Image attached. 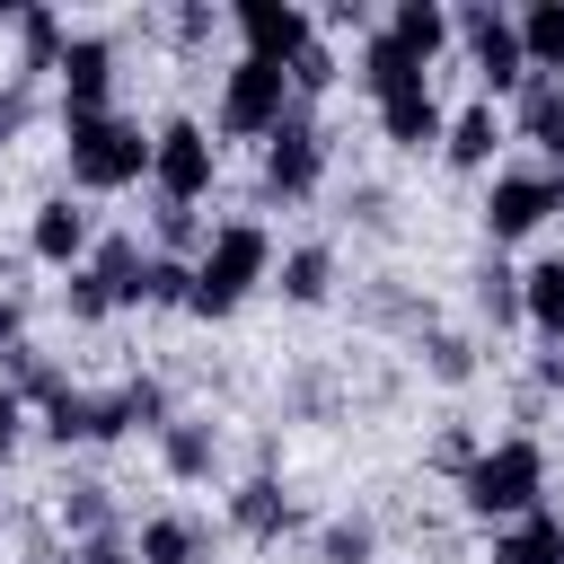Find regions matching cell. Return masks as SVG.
<instances>
[{
    "label": "cell",
    "mask_w": 564,
    "mask_h": 564,
    "mask_svg": "<svg viewBox=\"0 0 564 564\" xmlns=\"http://www.w3.org/2000/svg\"><path fill=\"white\" fill-rule=\"evenodd\" d=\"M167 432V397H159V379H123L115 397H79V388H62L53 405H44V432L53 441H115V432Z\"/></svg>",
    "instance_id": "1"
},
{
    "label": "cell",
    "mask_w": 564,
    "mask_h": 564,
    "mask_svg": "<svg viewBox=\"0 0 564 564\" xmlns=\"http://www.w3.org/2000/svg\"><path fill=\"white\" fill-rule=\"evenodd\" d=\"M458 494H467L476 520H529L538 494H546V449L538 441H494V449H476V467L458 476Z\"/></svg>",
    "instance_id": "2"
},
{
    "label": "cell",
    "mask_w": 564,
    "mask_h": 564,
    "mask_svg": "<svg viewBox=\"0 0 564 564\" xmlns=\"http://www.w3.org/2000/svg\"><path fill=\"white\" fill-rule=\"evenodd\" d=\"M141 176H150V141H141V123H123V115H88V123H70V185L115 194V185H141Z\"/></svg>",
    "instance_id": "3"
},
{
    "label": "cell",
    "mask_w": 564,
    "mask_h": 564,
    "mask_svg": "<svg viewBox=\"0 0 564 564\" xmlns=\"http://www.w3.org/2000/svg\"><path fill=\"white\" fill-rule=\"evenodd\" d=\"M264 229L256 220H229V229H212V247H203V264H194V317H229L247 291H256V273H264Z\"/></svg>",
    "instance_id": "4"
},
{
    "label": "cell",
    "mask_w": 564,
    "mask_h": 564,
    "mask_svg": "<svg viewBox=\"0 0 564 564\" xmlns=\"http://www.w3.org/2000/svg\"><path fill=\"white\" fill-rule=\"evenodd\" d=\"M282 115H291V70L247 53V62L229 70V88H220V132H238V141H256V132H264V141H273V123H282Z\"/></svg>",
    "instance_id": "5"
},
{
    "label": "cell",
    "mask_w": 564,
    "mask_h": 564,
    "mask_svg": "<svg viewBox=\"0 0 564 564\" xmlns=\"http://www.w3.org/2000/svg\"><path fill=\"white\" fill-rule=\"evenodd\" d=\"M212 167H220V150H212V132H203V123H185V115H176V123H159V132H150V176H159V194H167V203H185V212H194V203L212 194Z\"/></svg>",
    "instance_id": "6"
},
{
    "label": "cell",
    "mask_w": 564,
    "mask_h": 564,
    "mask_svg": "<svg viewBox=\"0 0 564 564\" xmlns=\"http://www.w3.org/2000/svg\"><path fill=\"white\" fill-rule=\"evenodd\" d=\"M53 70H62V123L106 115V88H115V44H106V35H70Z\"/></svg>",
    "instance_id": "7"
},
{
    "label": "cell",
    "mask_w": 564,
    "mask_h": 564,
    "mask_svg": "<svg viewBox=\"0 0 564 564\" xmlns=\"http://www.w3.org/2000/svg\"><path fill=\"white\" fill-rule=\"evenodd\" d=\"M546 212H564V167H555V176H494V194H485L494 247H502V238H529Z\"/></svg>",
    "instance_id": "8"
},
{
    "label": "cell",
    "mask_w": 564,
    "mask_h": 564,
    "mask_svg": "<svg viewBox=\"0 0 564 564\" xmlns=\"http://www.w3.org/2000/svg\"><path fill=\"white\" fill-rule=\"evenodd\" d=\"M238 35H247V53H256V62H282V70L317 44L308 9H291V0H238Z\"/></svg>",
    "instance_id": "9"
},
{
    "label": "cell",
    "mask_w": 564,
    "mask_h": 564,
    "mask_svg": "<svg viewBox=\"0 0 564 564\" xmlns=\"http://www.w3.org/2000/svg\"><path fill=\"white\" fill-rule=\"evenodd\" d=\"M458 35H467V53H476V70H485V88H529V53H520V18H502V9H467V18H458Z\"/></svg>",
    "instance_id": "10"
},
{
    "label": "cell",
    "mask_w": 564,
    "mask_h": 564,
    "mask_svg": "<svg viewBox=\"0 0 564 564\" xmlns=\"http://www.w3.org/2000/svg\"><path fill=\"white\" fill-rule=\"evenodd\" d=\"M317 167H326V141H317V123L291 106V115L273 123V141H264V185H273V194H308Z\"/></svg>",
    "instance_id": "11"
},
{
    "label": "cell",
    "mask_w": 564,
    "mask_h": 564,
    "mask_svg": "<svg viewBox=\"0 0 564 564\" xmlns=\"http://www.w3.org/2000/svg\"><path fill=\"white\" fill-rule=\"evenodd\" d=\"M379 132H388L397 150H423V141H449V115H441V97H432V79H397V88L379 97Z\"/></svg>",
    "instance_id": "12"
},
{
    "label": "cell",
    "mask_w": 564,
    "mask_h": 564,
    "mask_svg": "<svg viewBox=\"0 0 564 564\" xmlns=\"http://www.w3.org/2000/svg\"><path fill=\"white\" fill-rule=\"evenodd\" d=\"M449 35H458V18H449L441 0H397V18H388V44H397L405 62H423V70H432V53H441Z\"/></svg>",
    "instance_id": "13"
},
{
    "label": "cell",
    "mask_w": 564,
    "mask_h": 564,
    "mask_svg": "<svg viewBox=\"0 0 564 564\" xmlns=\"http://www.w3.org/2000/svg\"><path fill=\"white\" fill-rule=\"evenodd\" d=\"M26 247H35L44 264H70V273H79V256H88V212L44 203V212H35V229H26Z\"/></svg>",
    "instance_id": "14"
},
{
    "label": "cell",
    "mask_w": 564,
    "mask_h": 564,
    "mask_svg": "<svg viewBox=\"0 0 564 564\" xmlns=\"http://www.w3.org/2000/svg\"><path fill=\"white\" fill-rule=\"evenodd\" d=\"M441 150H449V167H485V159L502 150V115H494V97H476L467 115H449V141H441Z\"/></svg>",
    "instance_id": "15"
},
{
    "label": "cell",
    "mask_w": 564,
    "mask_h": 564,
    "mask_svg": "<svg viewBox=\"0 0 564 564\" xmlns=\"http://www.w3.org/2000/svg\"><path fill=\"white\" fill-rule=\"evenodd\" d=\"M88 273L115 291V308H141V273H150V256L132 247V238H97V256H88Z\"/></svg>",
    "instance_id": "16"
},
{
    "label": "cell",
    "mask_w": 564,
    "mask_h": 564,
    "mask_svg": "<svg viewBox=\"0 0 564 564\" xmlns=\"http://www.w3.org/2000/svg\"><path fill=\"white\" fill-rule=\"evenodd\" d=\"M494 564H564V529L546 511H529V520H511L494 538Z\"/></svg>",
    "instance_id": "17"
},
{
    "label": "cell",
    "mask_w": 564,
    "mask_h": 564,
    "mask_svg": "<svg viewBox=\"0 0 564 564\" xmlns=\"http://www.w3.org/2000/svg\"><path fill=\"white\" fill-rule=\"evenodd\" d=\"M520 53H529V70H564V0L520 9Z\"/></svg>",
    "instance_id": "18"
},
{
    "label": "cell",
    "mask_w": 564,
    "mask_h": 564,
    "mask_svg": "<svg viewBox=\"0 0 564 564\" xmlns=\"http://www.w3.org/2000/svg\"><path fill=\"white\" fill-rule=\"evenodd\" d=\"M520 132L564 159V79H529V88H520Z\"/></svg>",
    "instance_id": "19"
},
{
    "label": "cell",
    "mask_w": 564,
    "mask_h": 564,
    "mask_svg": "<svg viewBox=\"0 0 564 564\" xmlns=\"http://www.w3.org/2000/svg\"><path fill=\"white\" fill-rule=\"evenodd\" d=\"M229 511H238V529H247V538L291 529V502H282V485H273V476H247V485L229 494Z\"/></svg>",
    "instance_id": "20"
},
{
    "label": "cell",
    "mask_w": 564,
    "mask_h": 564,
    "mask_svg": "<svg viewBox=\"0 0 564 564\" xmlns=\"http://www.w3.org/2000/svg\"><path fill=\"white\" fill-rule=\"evenodd\" d=\"M520 308H529L538 335H564V256L538 264V273H520Z\"/></svg>",
    "instance_id": "21"
},
{
    "label": "cell",
    "mask_w": 564,
    "mask_h": 564,
    "mask_svg": "<svg viewBox=\"0 0 564 564\" xmlns=\"http://www.w3.org/2000/svg\"><path fill=\"white\" fill-rule=\"evenodd\" d=\"M194 546H203V529H194V520H176V511L141 520V564H194Z\"/></svg>",
    "instance_id": "22"
},
{
    "label": "cell",
    "mask_w": 564,
    "mask_h": 564,
    "mask_svg": "<svg viewBox=\"0 0 564 564\" xmlns=\"http://www.w3.org/2000/svg\"><path fill=\"white\" fill-rule=\"evenodd\" d=\"M141 300H150V308H194V264H185V256H150Z\"/></svg>",
    "instance_id": "23"
},
{
    "label": "cell",
    "mask_w": 564,
    "mask_h": 564,
    "mask_svg": "<svg viewBox=\"0 0 564 564\" xmlns=\"http://www.w3.org/2000/svg\"><path fill=\"white\" fill-rule=\"evenodd\" d=\"M159 441H167V467H176V476H203V467H212V432H203V423H167Z\"/></svg>",
    "instance_id": "24"
},
{
    "label": "cell",
    "mask_w": 564,
    "mask_h": 564,
    "mask_svg": "<svg viewBox=\"0 0 564 564\" xmlns=\"http://www.w3.org/2000/svg\"><path fill=\"white\" fill-rule=\"evenodd\" d=\"M282 291H291V300H326V247L282 256Z\"/></svg>",
    "instance_id": "25"
},
{
    "label": "cell",
    "mask_w": 564,
    "mask_h": 564,
    "mask_svg": "<svg viewBox=\"0 0 564 564\" xmlns=\"http://www.w3.org/2000/svg\"><path fill=\"white\" fill-rule=\"evenodd\" d=\"M18 35H26V53H35V62H62V44H70V35L53 26V9H18Z\"/></svg>",
    "instance_id": "26"
},
{
    "label": "cell",
    "mask_w": 564,
    "mask_h": 564,
    "mask_svg": "<svg viewBox=\"0 0 564 564\" xmlns=\"http://www.w3.org/2000/svg\"><path fill=\"white\" fill-rule=\"evenodd\" d=\"M326 79H335V53H326V44H308V53L291 62V106H300V97H317Z\"/></svg>",
    "instance_id": "27"
},
{
    "label": "cell",
    "mask_w": 564,
    "mask_h": 564,
    "mask_svg": "<svg viewBox=\"0 0 564 564\" xmlns=\"http://www.w3.org/2000/svg\"><path fill=\"white\" fill-rule=\"evenodd\" d=\"M159 238H167V247H176V256H185V247H194V264H203V247H212V238H203V220H194V212H185V203H167V212H159Z\"/></svg>",
    "instance_id": "28"
},
{
    "label": "cell",
    "mask_w": 564,
    "mask_h": 564,
    "mask_svg": "<svg viewBox=\"0 0 564 564\" xmlns=\"http://www.w3.org/2000/svg\"><path fill=\"white\" fill-rule=\"evenodd\" d=\"M485 308H494V317H529V308H520V273H511V264H485Z\"/></svg>",
    "instance_id": "29"
},
{
    "label": "cell",
    "mask_w": 564,
    "mask_h": 564,
    "mask_svg": "<svg viewBox=\"0 0 564 564\" xmlns=\"http://www.w3.org/2000/svg\"><path fill=\"white\" fill-rule=\"evenodd\" d=\"M62 520H70L79 538H106V494H97V485H79V494L62 502Z\"/></svg>",
    "instance_id": "30"
},
{
    "label": "cell",
    "mask_w": 564,
    "mask_h": 564,
    "mask_svg": "<svg viewBox=\"0 0 564 564\" xmlns=\"http://www.w3.org/2000/svg\"><path fill=\"white\" fill-rule=\"evenodd\" d=\"M326 564H370V529L361 520H335L326 529Z\"/></svg>",
    "instance_id": "31"
},
{
    "label": "cell",
    "mask_w": 564,
    "mask_h": 564,
    "mask_svg": "<svg viewBox=\"0 0 564 564\" xmlns=\"http://www.w3.org/2000/svg\"><path fill=\"white\" fill-rule=\"evenodd\" d=\"M106 308H115V291H106L88 264H79V273H70V317H106Z\"/></svg>",
    "instance_id": "32"
},
{
    "label": "cell",
    "mask_w": 564,
    "mask_h": 564,
    "mask_svg": "<svg viewBox=\"0 0 564 564\" xmlns=\"http://www.w3.org/2000/svg\"><path fill=\"white\" fill-rule=\"evenodd\" d=\"M18 423H26V397H18V388H0V449L18 441Z\"/></svg>",
    "instance_id": "33"
},
{
    "label": "cell",
    "mask_w": 564,
    "mask_h": 564,
    "mask_svg": "<svg viewBox=\"0 0 564 564\" xmlns=\"http://www.w3.org/2000/svg\"><path fill=\"white\" fill-rule=\"evenodd\" d=\"M18 326H26V308H18L9 291H0V352H18Z\"/></svg>",
    "instance_id": "34"
},
{
    "label": "cell",
    "mask_w": 564,
    "mask_h": 564,
    "mask_svg": "<svg viewBox=\"0 0 564 564\" xmlns=\"http://www.w3.org/2000/svg\"><path fill=\"white\" fill-rule=\"evenodd\" d=\"M18 123H26V97H18V88H0V141H9Z\"/></svg>",
    "instance_id": "35"
},
{
    "label": "cell",
    "mask_w": 564,
    "mask_h": 564,
    "mask_svg": "<svg viewBox=\"0 0 564 564\" xmlns=\"http://www.w3.org/2000/svg\"><path fill=\"white\" fill-rule=\"evenodd\" d=\"M70 564H123V546H115V538H88V546H79Z\"/></svg>",
    "instance_id": "36"
}]
</instances>
